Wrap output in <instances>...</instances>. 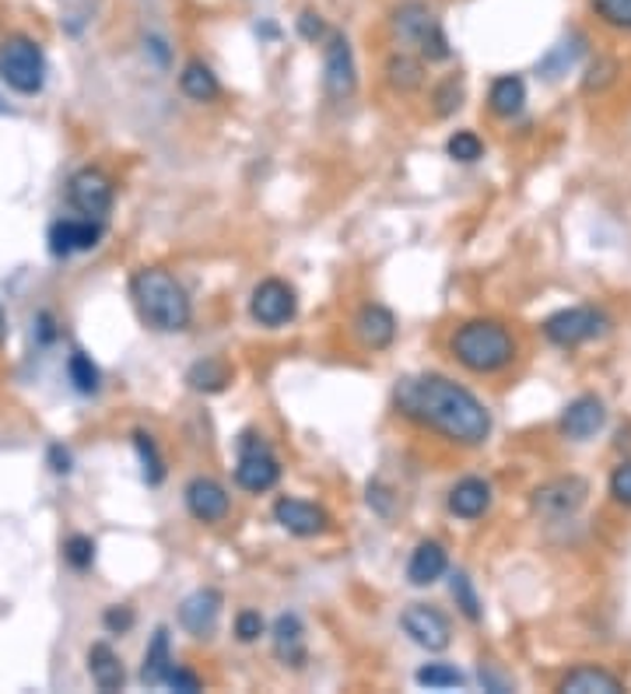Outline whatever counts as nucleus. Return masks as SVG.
Segmentation results:
<instances>
[{
  "label": "nucleus",
  "instance_id": "nucleus-1",
  "mask_svg": "<svg viewBox=\"0 0 631 694\" xmlns=\"http://www.w3.org/2000/svg\"><path fill=\"white\" fill-rule=\"evenodd\" d=\"M396 411L460 446H480L491 435V414L471 389L445 376H407L393 389Z\"/></svg>",
  "mask_w": 631,
  "mask_h": 694
},
{
  "label": "nucleus",
  "instance_id": "nucleus-2",
  "mask_svg": "<svg viewBox=\"0 0 631 694\" xmlns=\"http://www.w3.org/2000/svg\"><path fill=\"white\" fill-rule=\"evenodd\" d=\"M130 295H134V306L141 319L158 333H179L190 327L193 306L182 284L162 267H141L134 281H130Z\"/></svg>",
  "mask_w": 631,
  "mask_h": 694
},
{
  "label": "nucleus",
  "instance_id": "nucleus-3",
  "mask_svg": "<svg viewBox=\"0 0 631 694\" xmlns=\"http://www.w3.org/2000/svg\"><path fill=\"white\" fill-rule=\"evenodd\" d=\"M450 351L463 368L477 372V376H491V372H502L512 365L516 341H512V333L498 319H467L463 327H456Z\"/></svg>",
  "mask_w": 631,
  "mask_h": 694
},
{
  "label": "nucleus",
  "instance_id": "nucleus-4",
  "mask_svg": "<svg viewBox=\"0 0 631 694\" xmlns=\"http://www.w3.org/2000/svg\"><path fill=\"white\" fill-rule=\"evenodd\" d=\"M0 81L19 95H39L46 84L43 46L28 36H11L0 43Z\"/></svg>",
  "mask_w": 631,
  "mask_h": 694
},
{
  "label": "nucleus",
  "instance_id": "nucleus-5",
  "mask_svg": "<svg viewBox=\"0 0 631 694\" xmlns=\"http://www.w3.org/2000/svg\"><path fill=\"white\" fill-rule=\"evenodd\" d=\"M281 481V463L257 432H246L239 438V463H236V484L242 491L263 495Z\"/></svg>",
  "mask_w": 631,
  "mask_h": 694
},
{
  "label": "nucleus",
  "instance_id": "nucleus-6",
  "mask_svg": "<svg viewBox=\"0 0 631 694\" xmlns=\"http://www.w3.org/2000/svg\"><path fill=\"white\" fill-rule=\"evenodd\" d=\"M604 330H607V316L590 306L561 309L544 319V337L558 348H579V344L593 341V337H600Z\"/></svg>",
  "mask_w": 631,
  "mask_h": 694
},
{
  "label": "nucleus",
  "instance_id": "nucleus-7",
  "mask_svg": "<svg viewBox=\"0 0 631 694\" xmlns=\"http://www.w3.org/2000/svg\"><path fill=\"white\" fill-rule=\"evenodd\" d=\"M68 200L81 217H95V222H103L112 208V183L103 168H92V165L78 168L68 183Z\"/></svg>",
  "mask_w": 631,
  "mask_h": 694
},
{
  "label": "nucleus",
  "instance_id": "nucleus-8",
  "mask_svg": "<svg viewBox=\"0 0 631 694\" xmlns=\"http://www.w3.org/2000/svg\"><path fill=\"white\" fill-rule=\"evenodd\" d=\"M323 84L330 98H352L358 89V67H355L352 43H347L341 32H334L323 46Z\"/></svg>",
  "mask_w": 631,
  "mask_h": 694
},
{
  "label": "nucleus",
  "instance_id": "nucleus-9",
  "mask_svg": "<svg viewBox=\"0 0 631 694\" xmlns=\"http://www.w3.org/2000/svg\"><path fill=\"white\" fill-rule=\"evenodd\" d=\"M586 495H590V484L583 478H575V473H569V478H555L534 491V509L547 519H561L583 509Z\"/></svg>",
  "mask_w": 631,
  "mask_h": 694
},
{
  "label": "nucleus",
  "instance_id": "nucleus-10",
  "mask_svg": "<svg viewBox=\"0 0 631 694\" xmlns=\"http://www.w3.org/2000/svg\"><path fill=\"white\" fill-rule=\"evenodd\" d=\"M298 309V298L295 292L277 278H267L253 287V298H249V313L260 327H285L288 319Z\"/></svg>",
  "mask_w": 631,
  "mask_h": 694
},
{
  "label": "nucleus",
  "instance_id": "nucleus-11",
  "mask_svg": "<svg viewBox=\"0 0 631 694\" xmlns=\"http://www.w3.org/2000/svg\"><path fill=\"white\" fill-rule=\"evenodd\" d=\"M401 628L410 635L414 646H421L428 652H442L453 638L450 621H445L436 607H428V603H410L401 614Z\"/></svg>",
  "mask_w": 631,
  "mask_h": 694
},
{
  "label": "nucleus",
  "instance_id": "nucleus-12",
  "mask_svg": "<svg viewBox=\"0 0 631 694\" xmlns=\"http://www.w3.org/2000/svg\"><path fill=\"white\" fill-rule=\"evenodd\" d=\"M103 239V225L95 217H68L49 228V252L53 257H74V252H88Z\"/></svg>",
  "mask_w": 631,
  "mask_h": 694
},
{
  "label": "nucleus",
  "instance_id": "nucleus-13",
  "mask_svg": "<svg viewBox=\"0 0 631 694\" xmlns=\"http://www.w3.org/2000/svg\"><path fill=\"white\" fill-rule=\"evenodd\" d=\"M274 519L281 522V530H288L295 537H320L330 527V516L320 509V505L302 502V498H277Z\"/></svg>",
  "mask_w": 631,
  "mask_h": 694
},
{
  "label": "nucleus",
  "instance_id": "nucleus-14",
  "mask_svg": "<svg viewBox=\"0 0 631 694\" xmlns=\"http://www.w3.org/2000/svg\"><path fill=\"white\" fill-rule=\"evenodd\" d=\"M222 592L218 589H197L190 592L187 600L179 603V624L187 628L190 635L204 638L214 632V624L222 617Z\"/></svg>",
  "mask_w": 631,
  "mask_h": 694
},
{
  "label": "nucleus",
  "instance_id": "nucleus-15",
  "mask_svg": "<svg viewBox=\"0 0 631 694\" xmlns=\"http://www.w3.org/2000/svg\"><path fill=\"white\" fill-rule=\"evenodd\" d=\"M182 498H187L190 516L201 519V522H222L231 509L228 491L211 478H193L187 484V491H182Z\"/></svg>",
  "mask_w": 631,
  "mask_h": 694
},
{
  "label": "nucleus",
  "instance_id": "nucleus-16",
  "mask_svg": "<svg viewBox=\"0 0 631 694\" xmlns=\"http://www.w3.org/2000/svg\"><path fill=\"white\" fill-rule=\"evenodd\" d=\"M271 642H274V656L285 667H302L309 659L306 628H302V621H298V614H281L271 628Z\"/></svg>",
  "mask_w": 631,
  "mask_h": 694
},
{
  "label": "nucleus",
  "instance_id": "nucleus-17",
  "mask_svg": "<svg viewBox=\"0 0 631 694\" xmlns=\"http://www.w3.org/2000/svg\"><path fill=\"white\" fill-rule=\"evenodd\" d=\"M604 421H607V408H604V400H596V397H579L572 400L569 408H564L561 414V432L569 435V438H590L604 428Z\"/></svg>",
  "mask_w": 631,
  "mask_h": 694
},
{
  "label": "nucleus",
  "instance_id": "nucleus-18",
  "mask_svg": "<svg viewBox=\"0 0 631 694\" xmlns=\"http://www.w3.org/2000/svg\"><path fill=\"white\" fill-rule=\"evenodd\" d=\"M355 333L369 351H383L396 337V319L386 306H361V313L355 316Z\"/></svg>",
  "mask_w": 631,
  "mask_h": 694
},
{
  "label": "nucleus",
  "instance_id": "nucleus-19",
  "mask_svg": "<svg viewBox=\"0 0 631 694\" xmlns=\"http://www.w3.org/2000/svg\"><path fill=\"white\" fill-rule=\"evenodd\" d=\"M445 568H450V554H445V548L439 540H421L407 562V579L414 586H431L442 579Z\"/></svg>",
  "mask_w": 631,
  "mask_h": 694
},
{
  "label": "nucleus",
  "instance_id": "nucleus-20",
  "mask_svg": "<svg viewBox=\"0 0 631 694\" xmlns=\"http://www.w3.org/2000/svg\"><path fill=\"white\" fill-rule=\"evenodd\" d=\"M491 509V484L480 478H463L450 491V513L460 519H480Z\"/></svg>",
  "mask_w": 631,
  "mask_h": 694
},
{
  "label": "nucleus",
  "instance_id": "nucleus-21",
  "mask_svg": "<svg viewBox=\"0 0 631 694\" xmlns=\"http://www.w3.org/2000/svg\"><path fill=\"white\" fill-rule=\"evenodd\" d=\"M88 673H92V681L98 691H120L127 684V673H123V663H120V656H116L112 646H106V642H95V646L88 649Z\"/></svg>",
  "mask_w": 631,
  "mask_h": 694
},
{
  "label": "nucleus",
  "instance_id": "nucleus-22",
  "mask_svg": "<svg viewBox=\"0 0 631 694\" xmlns=\"http://www.w3.org/2000/svg\"><path fill=\"white\" fill-rule=\"evenodd\" d=\"M523 103H526V84H523V78L505 74V78H498L491 84L488 109L498 116V120H512V116H520L523 113Z\"/></svg>",
  "mask_w": 631,
  "mask_h": 694
},
{
  "label": "nucleus",
  "instance_id": "nucleus-23",
  "mask_svg": "<svg viewBox=\"0 0 631 694\" xmlns=\"http://www.w3.org/2000/svg\"><path fill=\"white\" fill-rule=\"evenodd\" d=\"M561 691L564 694H618L624 691V684L600 667H579L561 681Z\"/></svg>",
  "mask_w": 631,
  "mask_h": 694
},
{
  "label": "nucleus",
  "instance_id": "nucleus-24",
  "mask_svg": "<svg viewBox=\"0 0 631 694\" xmlns=\"http://www.w3.org/2000/svg\"><path fill=\"white\" fill-rule=\"evenodd\" d=\"M179 89H182V95H190L193 103H214V98L222 95L218 78H214V71H211L207 63H201V60H190L187 67H182Z\"/></svg>",
  "mask_w": 631,
  "mask_h": 694
},
{
  "label": "nucleus",
  "instance_id": "nucleus-25",
  "mask_svg": "<svg viewBox=\"0 0 631 694\" xmlns=\"http://www.w3.org/2000/svg\"><path fill=\"white\" fill-rule=\"evenodd\" d=\"M396 32H401V39L404 43H414L418 46L425 39V32H431L439 22H436V14H431L425 4H418V0H410V4H404L401 11H396Z\"/></svg>",
  "mask_w": 631,
  "mask_h": 694
},
{
  "label": "nucleus",
  "instance_id": "nucleus-26",
  "mask_svg": "<svg viewBox=\"0 0 631 694\" xmlns=\"http://www.w3.org/2000/svg\"><path fill=\"white\" fill-rule=\"evenodd\" d=\"M187 383H190V389H197V393H222V389L231 383V368L222 358H204L187 372Z\"/></svg>",
  "mask_w": 631,
  "mask_h": 694
},
{
  "label": "nucleus",
  "instance_id": "nucleus-27",
  "mask_svg": "<svg viewBox=\"0 0 631 694\" xmlns=\"http://www.w3.org/2000/svg\"><path fill=\"white\" fill-rule=\"evenodd\" d=\"M169 667H172V656H169V632L158 628L155 638H152V646H147V652H144L141 681H144V684H162L165 673H169Z\"/></svg>",
  "mask_w": 631,
  "mask_h": 694
},
{
  "label": "nucleus",
  "instance_id": "nucleus-28",
  "mask_svg": "<svg viewBox=\"0 0 631 694\" xmlns=\"http://www.w3.org/2000/svg\"><path fill=\"white\" fill-rule=\"evenodd\" d=\"M386 78H390V84L396 92H418L425 84V67L414 57H407V54H396L386 63Z\"/></svg>",
  "mask_w": 631,
  "mask_h": 694
},
{
  "label": "nucleus",
  "instance_id": "nucleus-29",
  "mask_svg": "<svg viewBox=\"0 0 631 694\" xmlns=\"http://www.w3.org/2000/svg\"><path fill=\"white\" fill-rule=\"evenodd\" d=\"M414 681H418L421 687H431V691H450V687L467 684V677H463L450 663H428V667H421L418 673H414Z\"/></svg>",
  "mask_w": 631,
  "mask_h": 694
},
{
  "label": "nucleus",
  "instance_id": "nucleus-30",
  "mask_svg": "<svg viewBox=\"0 0 631 694\" xmlns=\"http://www.w3.org/2000/svg\"><path fill=\"white\" fill-rule=\"evenodd\" d=\"M134 446H138V456H141L144 481H147V484H162V478H165V460H162V452H158V446H155V438L144 435V432H138V435H134Z\"/></svg>",
  "mask_w": 631,
  "mask_h": 694
},
{
  "label": "nucleus",
  "instance_id": "nucleus-31",
  "mask_svg": "<svg viewBox=\"0 0 631 694\" xmlns=\"http://www.w3.org/2000/svg\"><path fill=\"white\" fill-rule=\"evenodd\" d=\"M590 8L604 25L631 32V0H590Z\"/></svg>",
  "mask_w": 631,
  "mask_h": 694
},
{
  "label": "nucleus",
  "instance_id": "nucleus-32",
  "mask_svg": "<svg viewBox=\"0 0 631 694\" xmlns=\"http://www.w3.org/2000/svg\"><path fill=\"white\" fill-rule=\"evenodd\" d=\"M68 376H71V383H74V389L78 393H95L98 389V368H95V362L88 358V354H81V351H74L71 354V362H68Z\"/></svg>",
  "mask_w": 631,
  "mask_h": 694
},
{
  "label": "nucleus",
  "instance_id": "nucleus-33",
  "mask_svg": "<svg viewBox=\"0 0 631 694\" xmlns=\"http://www.w3.org/2000/svg\"><path fill=\"white\" fill-rule=\"evenodd\" d=\"M453 600L467 621H480V600L467 572H453Z\"/></svg>",
  "mask_w": 631,
  "mask_h": 694
},
{
  "label": "nucleus",
  "instance_id": "nucleus-34",
  "mask_svg": "<svg viewBox=\"0 0 631 694\" xmlns=\"http://www.w3.org/2000/svg\"><path fill=\"white\" fill-rule=\"evenodd\" d=\"M63 562H68L74 572H88L95 565V540L74 533L68 544H63Z\"/></svg>",
  "mask_w": 631,
  "mask_h": 694
},
{
  "label": "nucleus",
  "instance_id": "nucleus-35",
  "mask_svg": "<svg viewBox=\"0 0 631 694\" xmlns=\"http://www.w3.org/2000/svg\"><path fill=\"white\" fill-rule=\"evenodd\" d=\"M445 151H450V158L471 165V162H477L480 155H485V144H480L477 133H471V130H456L453 138H450V144H445Z\"/></svg>",
  "mask_w": 631,
  "mask_h": 694
},
{
  "label": "nucleus",
  "instance_id": "nucleus-36",
  "mask_svg": "<svg viewBox=\"0 0 631 694\" xmlns=\"http://www.w3.org/2000/svg\"><path fill=\"white\" fill-rule=\"evenodd\" d=\"M610 498L631 509V463L614 467V473H610Z\"/></svg>",
  "mask_w": 631,
  "mask_h": 694
},
{
  "label": "nucleus",
  "instance_id": "nucleus-37",
  "mask_svg": "<svg viewBox=\"0 0 631 694\" xmlns=\"http://www.w3.org/2000/svg\"><path fill=\"white\" fill-rule=\"evenodd\" d=\"M162 684H165V687H172V691H179V694H197V691H201V677L172 663V667H169V673H165V681H162Z\"/></svg>",
  "mask_w": 631,
  "mask_h": 694
},
{
  "label": "nucleus",
  "instance_id": "nucleus-38",
  "mask_svg": "<svg viewBox=\"0 0 631 694\" xmlns=\"http://www.w3.org/2000/svg\"><path fill=\"white\" fill-rule=\"evenodd\" d=\"M263 628H267V624H263V617H260L257 611H242V614L236 617V635H239V642H257V638L263 635Z\"/></svg>",
  "mask_w": 631,
  "mask_h": 694
},
{
  "label": "nucleus",
  "instance_id": "nucleus-39",
  "mask_svg": "<svg viewBox=\"0 0 631 694\" xmlns=\"http://www.w3.org/2000/svg\"><path fill=\"white\" fill-rule=\"evenodd\" d=\"M460 98H463V89H460V81L450 78V81H442L439 84V92H436V103H439V116L445 113H453L460 106Z\"/></svg>",
  "mask_w": 631,
  "mask_h": 694
},
{
  "label": "nucleus",
  "instance_id": "nucleus-40",
  "mask_svg": "<svg viewBox=\"0 0 631 694\" xmlns=\"http://www.w3.org/2000/svg\"><path fill=\"white\" fill-rule=\"evenodd\" d=\"M298 32H302V39L316 43V39H323L326 25H323V19L316 11H302V19H298Z\"/></svg>",
  "mask_w": 631,
  "mask_h": 694
},
{
  "label": "nucleus",
  "instance_id": "nucleus-41",
  "mask_svg": "<svg viewBox=\"0 0 631 694\" xmlns=\"http://www.w3.org/2000/svg\"><path fill=\"white\" fill-rule=\"evenodd\" d=\"M130 624H134V614L127 611V607H112V611H106V628L109 632H130Z\"/></svg>",
  "mask_w": 631,
  "mask_h": 694
},
{
  "label": "nucleus",
  "instance_id": "nucleus-42",
  "mask_svg": "<svg viewBox=\"0 0 631 694\" xmlns=\"http://www.w3.org/2000/svg\"><path fill=\"white\" fill-rule=\"evenodd\" d=\"M49 460H53V470H57V473H68V470H71V452L63 449V446H53V449H49Z\"/></svg>",
  "mask_w": 631,
  "mask_h": 694
},
{
  "label": "nucleus",
  "instance_id": "nucleus-43",
  "mask_svg": "<svg viewBox=\"0 0 631 694\" xmlns=\"http://www.w3.org/2000/svg\"><path fill=\"white\" fill-rule=\"evenodd\" d=\"M36 324H39V337H43V344H49L57 337V330H53V316L49 313H39L36 316Z\"/></svg>",
  "mask_w": 631,
  "mask_h": 694
},
{
  "label": "nucleus",
  "instance_id": "nucleus-44",
  "mask_svg": "<svg viewBox=\"0 0 631 694\" xmlns=\"http://www.w3.org/2000/svg\"><path fill=\"white\" fill-rule=\"evenodd\" d=\"M4 333H8V324H4V309H0V341H4Z\"/></svg>",
  "mask_w": 631,
  "mask_h": 694
}]
</instances>
